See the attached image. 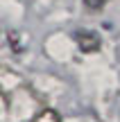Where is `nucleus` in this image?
<instances>
[{"label":"nucleus","mask_w":120,"mask_h":122,"mask_svg":"<svg viewBox=\"0 0 120 122\" xmlns=\"http://www.w3.org/2000/svg\"><path fill=\"white\" fill-rule=\"evenodd\" d=\"M75 41H77L82 52H95V50H100V36L95 34V32L77 30L75 32Z\"/></svg>","instance_id":"nucleus-1"},{"label":"nucleus","mask_w":120,"mask_h":122,"mask_svg":"<svg viewBox=\"0 0 120 122\" xmlns=\"http://www.w3.org/2000/svg\"><path fill=\"white\" fill-rule=\"evenodd\" d=\"M30 122H61V115L54 109H43L41 113H36Z\"/></svg>","instance_id":"nucleus-2"},{"label":"nucleus","mask_w":120,"mask_h":122,"mask_svg":"<svg viewBox=\"0 0 120 122\" xmlns=\"http://www.w3.org/2000/svg\"><path fill=\"white\" fill-rule=\"evenodd\" d=\"M104 2H107V0H84V5H86L89 9H102Z\"/></svg>","instance_id":"nucleus-3"}]
</instances>
